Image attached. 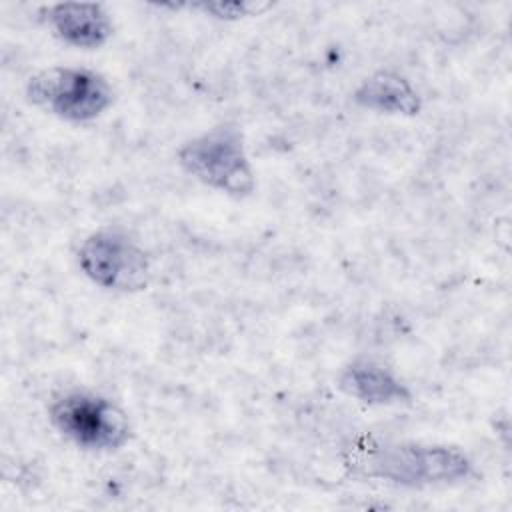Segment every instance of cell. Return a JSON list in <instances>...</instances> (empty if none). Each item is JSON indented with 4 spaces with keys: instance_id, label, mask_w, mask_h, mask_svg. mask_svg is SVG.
<instances>
[{
    "instance_id": "obj_1",
    "label": "cell",
    "mask_w": 512,
    "mask_h": 512,
    "mask_svg": "<svg viewBox=\"0 0 512 512\" xmlns=\"http://www.w3.org/2000/svg\"><path fill=\"white\" fill-rule=\"evenodd\" d=\"M180 168L200 184L232 198H246L256 190L244 134L234 122H220L186 140L176 152Z\"/></svg>"
},
{
    "instance_id": "obj_9",
    "label": "cell",
    "mask_w": 512,
    "mask_h": 512,
    "mask_svg": "<svg viewBox=\"0 0 512 512\" xmlns=\"http://www.w3.org/2000/svg\"><path fill=\"white\" fill-rule=\"evenodd\" d=\"M196 8H200L202 12L220 18V20H238V18H246V16H256L260 12H264L266 8H270V4L264 2H204L198 4Z\"/></svg>"
},
{
    "instance_id": "obj_7",
    "label": "cell",
    "mask_w": 512,
    "mask_h": 512,
    "mask_svg": "<svg viewBox=\"0 0 512 512\" xmlns=\"http://www.w3.org/2000/svg\"><path fill=\"white\" fill-rule=\"evenodd\" d=\"M340 392L368 404V406H394L410 404L412 392L392 368L374 358H356L348 362L336 380Z\"/></svg>"
},
{
    "instance_id": "obj_2",
    "label": "cell",
    "mask_w": 512,
    "mask_h": 512,
    "mask_svg": "<svg viewBox=\"0 0 512 512\" xmlns=\"http://www.w3.org/2000/svg\"><path fill=\"white\" fill-rule=\"evenodd\" d=\"M30 104L66 122H92L114 102L106 76L84 66H48L26 82Z\"/></svg>"
},
{
    "instance_id": "obj_4",
    "label": "cell",
    "mask_w": 512,
    "mask_h": 512,
    "mask_svg": "<svg viewBox=\"0 0 512 512\" xmlns=\"http://www.w3.org/2000/svg\"><path fill=\"white\" fill-rule=\"evenodd\" d=\"M474 464L456 446L386 444L372 450L368 476L400 486H446L470 478Z\"/></svg>"
},
{
    "instance_id": "obj_3",
    "label": "cell",
    "mask_w": 512,
    "mask_h": 512,
    "mask_svg": "<svg viewBox=\"0 0 512 512\" xmlns=\"http://www.w3.org/2000/svg\"><path fill=\"white\" fill-rule=\"evenodd\" d=\"M50 424L68 442L90 452H112L130 440V420L110 398L90 390H68L48 408Z\"/></svg>"
},
{
    "instance_id": "obj_5",
    "label": "cell",
    "mask_w": 512,
    "mask_h": 512,
    "mask_svg": "<svg viewBox=\"0 0 512 512\" xmlns=\"http://www.w3.org/2000/svg\"><path fill=\"white\" fill-rule=\"evenodd\" d=\"M84 276L112 292H140L150 282V260L126 230L102 226L90 232L76 254Z\"/></svg>"
},
{
    "instance_id": "obj_6",
    "label": "cell",
    "mask_w": 512,
    "mask_h": 512,
    "mask_svg": "<svg viewBox=\"0 0 512 512\" xmlns=\"http://www.w3.org/2000/svg\"><path fill=\"white\" fill-rule=\"evenodd\" d=\"M44 16L56 38L80 50L102 48L114 32L110 14L98 2H56L44 8Z\"/></svg>"
},
{
    "instance_id": "obj_8",
    "label": "cell",
    "mask_w": 512,
    "mask_h": 512,
    "mask_svg": "<svg viewBox=\"0 0 512 512\" xmlns=\"http://www.w3.org/2000/svg\"><path fill=\"white\" fill-rule=\"evenodd\" d=\"M352 100L376 114L416 116L422 110V98L414 84L394 70H376L366 76L352 92Z\"/></svg>"
}]
</instances>
